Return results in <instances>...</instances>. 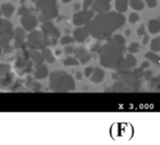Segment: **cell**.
<instances>
[{
  "instance_id": "3957f363",
  "label": "cell",
  "mask_w": 160,
  "mask_h": 145,
  "mask_svg": "<svg viewBox=\"0 0 160 145\" xmlns=\"http://www.w3.org/2000/svg\"><path fill=\"white\" fill-rule=\"evenodd\" d=\"M128 7V0H117V8L118 11H125Z\"/></svg>"
},
{
  "instance_id": "ba28073f",
  "label": "cell",
  "mask_w": 160,
  "mask_h": 145,
  "mask_svg": "<svg viewBox=\"0 0 160 145\" xmlns=\"http://www.w3.org/2000/svg\"><path fill=\"white\" fill-rule=\"evenodd\" d=\"M145 2L147 3L148 7L153 8V7H155V6H156V4H157V0H145Z\"/></svg>"
},
{
  "instance_id": "6da1fadb",
  "label": "cell",
  "mask_w": 160,
  "mask_h": 145,
  "mask_svg": "<svg viewBox=\"0 0 160 145\" xmlns=\"http://www.w3.org/2000/svg\"><path fill=\"white\" fill-rule=\"evenodd\" d=\"M148 28L152 34H156L160 32V21L159 20H150L148 23Z\"/></svg>"
},
{
  "instance_id": "30bf717a",
  "label": "cell",
  "mask_w": 160,
  "mask_h": 145,
  "mask_svg": "<svg viewBox=\"0 0 160 145\" xmlns=\"http://www.w3.org/2000/svg\"><path fill=\"white\" fill-rule=\"evenodd\" d=\"M148 40H149V37H148L147 35H145V36H144V39H143V44L145 45V44L148 42Z\"/></svg>"
},
{
  "instance_id": "7a4b0ae2",
  "label": "cell",
  "mask_w": 160,
  "mask_h": 145,
  "mask_svg": "<svg viewBox=\"0 0 160 145\" xmlns=\"http://www.w3.org/2000/svg\"><path fill=\"white\" fill-rule=\"evenodd\" d=\"M130 5L135 10H141L144 7V3L142 2V0H130Z\"/></svg>"
},
{
  "instance_id": "52a82bcc",
  "label": "cell",
  "mask_w": 160,
  "mask_h": 145,
  "mask_svg": "<svg viewBox=\"0 0 160 145\" xmlns=\"http://www.w3.org/2000/svg\"><path fill=\"white\" fill-rule=\"evenodd\" d=\"M139 19V16L138 14H136V13H131L129 15V18H128V21L130 22V23H135V22H137Z\"/></svg>"
},
{
  "instance_id": "5b68a950",
  "label": "cell",
  "mask_w": 160,
  "mask_h": 145,
  "mask_svg": "<svg viewBox=\"0 0 160 145\" xmlns=\"http://www.w3.org/2000/svg\"><path fill=\"white\" fill-rule=\"evenodd\" d=\"M145 57H146L148 60H150V61H152V62H155V63L158 62V61L160 60V57H158L157 55L153 54V53H147Z\"/></svg>"
},
{
  "instance_id": "9c48e42d",
  "label": "cell",
  "mask_w": 160,
  "mask_h": 145,
  "mask_svg": "<svg viewBox=\"0 0 160 145\" xmlns=\"http://www.w3.org/2000/svg\"><path fill=\"white\" fill-rule=\"evenodd\" d=\"M144 32H145V29L143 26H140L138 28V30H137V33H138V35H144Z\"/></svg>"
},
{
  "instance_id": "8992f818",
  "label": "cell",
  "mask_w": 160,
  "mask_h": 145,
  "mask_svg": "<svg viewBox=\"0 0 160 145\" xmlns=\"http://www.w3.org/2000/svg\"><path fill=\"white\" fill-rule=\"evenodd\" d=\"M139 49H140V47H139V45H138L137 43H132L131 45L128 47L129 52H131V53L138 52V51H139Z\"/></svg>"
},
{
  "instance_id": "277c9868",
  "label": "cell",
  "mask_w": 160,
  "mask_h": 145,
  "mask_svg": "<svg viewBox=\"0 0 160 145\" xmlns=\"http://www.w3.org/2000/svg\"><path fill=\"white\" fill-rule=\"evenodd\" d=\"M151 50L154 52H158L160 51V38H156L154 39L151 43V46H150Z\"/></svg>"
},
{
  "instance_id": "8fae6325",
  "label": "cell",
  "mask_w": 160,
  "mask_h": 145,
  "mask_svg": "<svg viewBox=\"0 0 160 145\" xmlns=\"http://www.w3.org/2000/svg\"><path fill=\"white\" fill-rule=\"evenodd\" d=\"M148 66H149V63H148V62H144V63L142 64V68H147Z\"/></svg>"
}]
</instances>
